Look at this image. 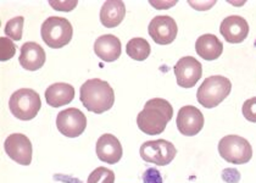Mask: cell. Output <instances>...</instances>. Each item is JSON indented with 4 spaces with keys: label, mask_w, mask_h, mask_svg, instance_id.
Instances as JSON below:
<instances>
[{
    "label": "cell",
    "mask_w": 256,
    "mask_h": 183,
    "mask_svg": "<svg viewBox=\"0 0 256 183\" xmlns=\"http://www.w3.org/2000/svg\"><path fill=\"white\" fill-rule=\"evenodd\" d=\"M218 152L222 159L230 164H246L252 158V148L246 138L236 134H228L218 143Z\"/></svg>",
    "instance_id": "8992f818"
},
{
    "label": "cell",
    "mask_w": 256,
    "mask_h": 183,
    "mask_svg": "<svg viewBox=\"0 0 256 183\" xmlns=\"http://www.w3.org/2000/svg\"><path fill=\"white\" fill-rule=\"evenodd\" d=\"M49 4L54 8L55 10L59 11H71L74 9V6L77 5V2H49Z\"/></svg>",
    "instance_id": "484cf974"
},
{
    "label": "cell",
    "mask_w": 256,
    "mask_h": 183,
    "mask_svg": "<svg viewBox=\"0 0 256 183\" xmlns=\"http://www.w3.org/2000/svg\"><path fill=\"white\" fill-rule=\"evenodd\" d=\"M24 18L22 16H16L11 18L5 24V34L12 40H20L22 38V30H24Z\"/></svg>",
    "instance_id": "44dd1931"
},
{
    "label": "cell",
    "mask_w": 256,
    "mask_h": 183,
    "mask_svg": "<svg viewBox=\"0 0 256 183\" xmlns=\"http://www.w3.org/2000/svg\"><path fill=\"white\" fill-rule=\"evenodd\" d=\"M46 55L44 49L36 42H26L21 46V54L18 58L21 66L27 71H37L46 64Z\"/></svg>",
    "instance_id": "5bb4252c"
},
{
    "label": "cell",
    "mask_w": 256,
    "mask_h": 183,
    "mask_svg": "<svg viewBox=\"0 0 256 183\" xmlns=\"http://www.w3.org/2000/svg\"><path fill=\"white\" fill-rule=\"evenodd\" d=\"M242 112H243L244 118H246L248 121L255 122L256 124V96L248 99V100L244 102Z\"/></svg>",
    "instance_id": "cb8c5ba5"
},
{
    "label": "cell",
    "mask_w": 256,
    "mask_h": 183,
    "mask_svg": "<svg viewBox=\"0 0 256 183\" xmlns=\"http://www.w3.org/2000/svg\"><path fill=\"white\" fill-rule=\"evenodd\" d=\"M143 183H162V177L156 168H148L143 174Z\"/></svg>",
    "instance_id": "d4e9b609"
},
{
    "label": "cell",
    "mask_w": 256,
    "mask_h": 183,
    "mask_svg": "<svg viewBox=\"0 0 256 183\" xmlns=\"http://www.w3.org/2000/svg\"><path fill=\"white\" fill-rule=\"evenodd\" d=\"M174 76L178 86L182 88H192L202 76V64L193 56H184L174 65Z\"/></svg>",
    "instance_id": "30bf717a"
},
{
    "label": "cell",
    "mask_w": 256,
    "mask_h": 183,
    "mask_svg": "<svg viewBox=\"0 0 256 183\" xmlns=\"http://www.w3.org/2000/svg\"><path fill=\"white\" fill-rule=\"evenodd\" d=\"M232 90V83L227 77L210 76L199 87L196 99L200 105L206 109H212L221 104L230 96Z\"/></svg>",
    "instance_id": "3957f363"
},
{
    "label": "cell",
    "mask_w": 256,
    "mask_h": 183,
    "mask_svg": "<svg viewBox=\"0 0 256 183\" xmlns=\"http://www.w3.org/2000/svg\"><path fill=\"white\" fill-rule=\"evenodd\" d=\"M126 15V6L121 0H108L102 4L100 10V22L106 28H115Z\"/></svg>",
    "instance_id": "e0dca14e"
},
{
    "label": "cell",
    "mask_w": 256,
    "mask_h": 183,
    "mask_svg": "<svg viewBox=\"0 0 256 183\" xmlns=\"http://www.w3.org/2000/svg\"><path fill=\"white\" fill-rule=\"evenodd\" d=\"M10 112L16 118L30 121L37 116L42 108L40 94L30 88H22L14 92L9 100Z\"/></svg>",
    "instance_id": "5b68a950"
},
{
    "label": "cell",
    "mask_w": 256,
    "mask_h": 183,
    "mask_svg": "<svg viewBox=\"0 0 256 183\" xmlns=\"http://www.w3.org/2000/svg\"><path fill=\"white\" fill-rule=\"evenodd\" d=\"M196 52L204 60L212 61L218 59L224 52V44L215 34H202L196 42Z\"/></svg>",
    "instance_id": "ac0fdd59"
},
{
    "label": "cell",
    "mask_w": 256,
    "mask_h": 183,
    "mask_svg": "<svg viewBox=\"0 0 256 183\" xmlns=\"http://www.w3.org/2000/svg\"><path fill=\"white\" fill-rule=\"evenodd\" d=\"M56 127L65 137L77 138L87 127V118L77 108H70L58 114Z\"/></svg>",
    "instance_id": "ba28073f"
},
{
    "label": "cell",
    "mask_w": 256,
    "mask_h": 183,
    "mask_svg": "<svg viewBox=\"0 0 256 183\" xmlns=\"http://www.w3.org/2000/svg\"><path fill=\"white\" fill-rule=\"evenodd\" d=\"M177 128L183 136H196L204 127V115L196 106L186 105L180 108L177 115Z\"/></svg>",
    "instance_id": "7c38bea8"
},
{
    "label": "cell",
    "mask_w": 256,
    "mask_h": 183,
    "mask_svg": "<svg viewBox=\"0 0 256 183\" xmlns=\"http://www.w3.org/2000/svg\"><path fill=\"white\" fill-rule=\"evenodd\" d=\"M40 34L46 46L52 49H59L71 42L74 28L68 18L52 16L42 24Z\"/></svg>",
    "instance_id": "277c9868"
},
{
    "label": "cell",
    "mask_w": 256,
    "mask_h": 183,
    "mask_svg": "<svg viewBox=\"0 0 256 183\" xmlns=\"http://www.w3.org/2000/svg\"><path fill=\"white\" fill-rule=\"evenodd\" d=\"M74 88L68 83H54L46 90V100L52 108L68 105L74 100Z\"/></svg>",
    "instance_id": "d6986e66"
},
{
    "label": "cell",
    "mask_w": 256,
    "mask_h": 183,
    "mask_svg": "<svg viewBox=\"0 0 256 183\" xmlns=\"http://www.w3.org/2000/svg\"><path fill=\"white\" fill-rule=\"evenodd\" d=\"M96 155L102 162L118 164L122 158V146L114 134L105 133L96 142Z\"/></svg>",
    "instance_id": "9a60e30c"
},
{
    "label": "cell",
    "mask_w": 256,
    "mask_h": 183,
    "mask_svg": "<svg viewBox=\"0 0 256 183\" xmlns=\"http://www.w3.org/2000/svg\"><path fill=\"white\" fill-rule=\"evenodd\" d=\"M150 52H152V49H150L149 42L144 40V38H132L127 43L126 52L128 56L133 60L144 61L148 59Z\"/></svg>",
    "instance_id": "ffe728a7"
},
{
    "label": "cell",
    "mask_w": 256,
    "mask_h": 183,
    "mask_svg": "<svg viewBox=\"0 0 256 183\" xmlns=\"http://www.w3.org/2000/svg\"><path fill=\"white\" fill-rule=\"evenodd\" d=\"M152 40L160 46H168L177 37L178 27L176 21L170 16H155L148 27Z\"/></svg>",
    "instance_id": "8fae6325"
},
{
    "label": "cell",
    "mask_w": 256,
    "mask_h": 183,
    "mask_svg": "<svg viewBox=\"0 0 256 183\" xmlns=\"http://www.w3.org/2000/svg\"><path fill=\"white\" fill-rule=\"evenodd\" d=\"M94 52L102 61L112 62L121 56V40L114 34L100 36L94 43Z\"/></svg>",
    "instance_id": "2e32d148"
},
{
    "label": "cell",
    "mask_w": 256,
    "mask_h": 183,
    "mask_svg": "<svg viewBox=\"0 0 256 183\" xmlns=\"http://www.w3.org/2000/svg\"><path fill=\"white\" fill-rule=\"evenodd\" d=\"M174 115V108L166 99H150L144 109L138 114L137 124L142 132L149 136H156L165 131L166 126Z\"/></svg>",
    "instance_id": "6da1fadb"
},
{
    "label": "cell",
    "mask_w": 256,
    "mask_h": 183,
    "mask_svg": "<svg viewBox=\"0 0 256 183\" xmlns=\"http://www.w3.org/2000/svg\"><path fill=\"white\" fill-rule=\"evenodd\" d=\"M220 33L228 43H242L246 40L249 34V24L246 20L242 16L232 15L228 16L221 22Z\"/></svg>",
    "instance_id": "4fadbf2b"
},
{
    "label": "cell",
    "mask_w": 256,
    "mask_h": 183,
    "mask_svg": "<svg viewBox=\"0 0 256 183\" xmlns=\"http://www.w3.org/2000/svg\"><path fill=\"white\" fill-rule=\"evenodd\" d=\"M87 183H115V172L100 166L89 174Z\"/></svg>",
    "instance_id": "7402d4cb"
},
{
    "label": "cell",
    "mask_w": 256,
    "mask_h": 183,
    "mask_svg": "<svg viewBox=\"0 0 256 183\" xmlns=\"http://www.w3.org/2000/svg\"><path fill=\"white\" fill-rule=\"evenodd\" d=\"M140 158L146 162L158 166H166L176 158L177 149L171 142L166 140H148L140 146Z\"/></svg>",
    "instance_id": "52a82bcc"
},
{
    "label": "cell",
    "mask_w": 256,
    "mask_h": 183,
    "mask_svg": "<svg viewBox=\"0 0 256 183\" xmlns=\"http://www.w3.org/2000/svg\"><path fill=\"white\" fill-rule=\"evenodd\" d=\"M0 60L8 61L16 54V46L8 37L0 38Z\"/></svg>",
    "instance_id": "603a6c76"
},
{
    "label": "cell",
    "mask_w": 256,
    "mask_h": 183,
    "mask_svg": "<svg viewBox=\"0 0 256 183\" xmlns=\"http://www.w3.org/2000/svg\"><path fill=\"white\" fill-rule=\"evenodd\" d=\"M5 152L10 159L14 162L20 164V165L28 166L32 162L33 149L32 143L22 133H14L5 140L4 143Z\"/></svg>",
    "instance_id": "9c48e42d"
},
{
    "label": "cell",
    "mask_w": 256,
    "mask_h": 183,
    "mask_svg": "<svg viewBox=\"0 0 256 183\" xmlns=\"http://www.w3.org/2000/svg\"><path fill=\"white\" fill-rule=\"evenodd\" d=\"M80 99L88 112L102 114L112 108L115 102V93L106 81L92 78L80 86Z\"/></svg>",
    "instance_id": "7a4b0ae2"
}]
</instances>
